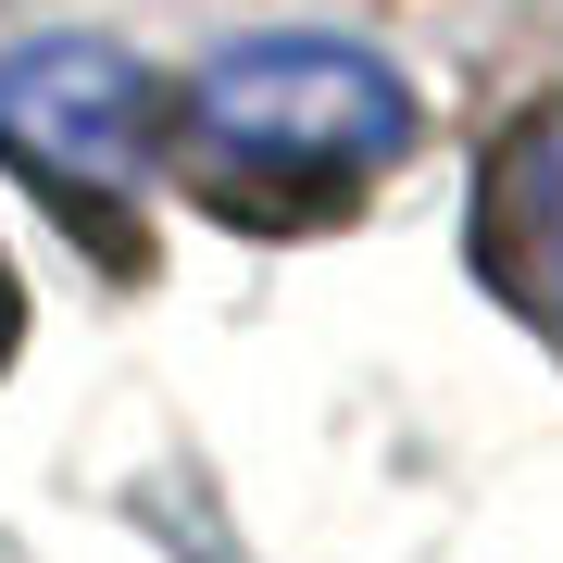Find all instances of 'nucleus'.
Segmentation results:
<instances>
[{
  "label": "nucleus",
  "mask_w": 563,
  "mask_h": 563,
  "mask_svg": "<svg viewBox=\"0 0 563 563\" xmlns=\"http://www.w3.org/2000/svg\"><path fill=\"white\" fill-rule=\"evenodd\" d=\"M488 263H514V288L563 313V125H539L501 176H488Z\"/></svg>",
  "instance_id": "3"
},
{
  "label": "nucleus",
  "mask_w": 563,
  "mask_h": 563,
  "mask_svg": "<svg viewBox=\"0 0 563 563\" xmlns=\"http://www.w3.org/2000/svg\"><path fill=\"white\" fill-rule=\"evenodd\" d=\"M413 151V88L351 38H239L201 63L176 113V163L225 225L351 213Z\"/></svg>",
  "instance_id": "1"
},
{
  "label": "nucleus",
  "mask_w": 563,
  "mask_h": 563,
  "mask_svg": "<svg viewBox=\"0 0 563 563\" xmlns=\"http://www.w3.org/2000/svg\"><path fill=\"white\" fill-rule=\"evenodd\" d=\"M13 339H25V288H13V263H0V363H13Z\"/></svg>",
  "instance_id": "4"
},
{
  "label": "nucleus",
  "mask_w": 563,
  "mask_h": 563,
  "mask_svg": "<svg viewBox=\"0 0 563 563\" xmlns=\"http://www.w3.org/2000/svg\"><path fill=\"white\" fill-rule=\"evenodd\" d=\"M151 139H163V101H151V76L113 38H38V51L0 63V163L51 213L88 225L101 201H125Z\"/></svg>",
  "instance_id": "2"
}]
</instances>
